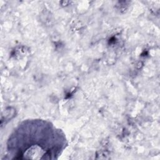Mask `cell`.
<instances>
[{
    "label": "cell",
    "mask_w": 160,
    "mask_h": 160,
    "mask_svg": "<svg viewBox=\"0 0 160 160\" xmlns=\"http://www.w3.org/2000/svg\"><path fill=\"white\" fill-rule=\"evenodd\" d=\"M67 144L64 132L51 122L28 119L10 135L8 150L14 159H55Z\"/></svg>",
    "instance_id": "6da1fadb"
}]
</instances>
